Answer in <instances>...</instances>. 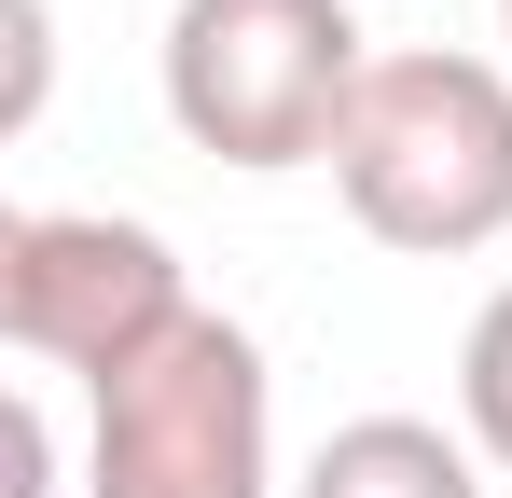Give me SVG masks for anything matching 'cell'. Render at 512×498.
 <instances>
[{"label":"cell","mask_w":512,"mask_h":498,"mask_svg":"<svg viewBox=\"0 0 512 498\" xmlns=\"http://www.w3.org/2000/svg\"><path fill=\"white\" fill-rule=\"evenodd\" d=\"M333 194L402 263L499 249L512 236V56H457V42L374 56V83L333 139Z\"/></svg>","instance_id":"1"},{"label":"cell","mask_w":512,"mask_h":498,"mask_svg":"<svg viewBox=\"0 0 512 498\" xmlns=\"http://www.w3.org/2000/svg\"><path fill=\"white\" fill-rule=\"evenodd\" d=\"M153 83L208 166L291 180V166H333L346 111L374 83V42H360V0H180L153 42Z\"/></svg>","instance_id":"2"},{"label":"cell","mask_w":512,"mask_h":498,"mask_svg":"<svg viewBox=\"0 0 512 498\" xmlns=\"http://www.w3.org/2000/svg\"><path fill=\"white\" fill-rule=\"evenodd\" d=\"M84 498H277V374L250 319H194L84 388Z\"/></svg>","instance_id":"3"},{"label":"cell","mask_w":512,"mask_h":498,"mask_svg":"<svg viewBox=\"0 0 512 498\" xmlns=\"http://www.w3.org/2000/svg\"><path fill=\"white\" fill-rule=\"evenodd\" d=\"M194 319V277L125 208H14L0 222V346L42 374H125Z\"/></svg>","instance_id":"4"},{"label":"cell","mask_w":512,"mask_h":498,"mask_svg":"<svg viewBox=\"0 0 512 498\" xmlns=\"http://www.w3.org/2000/svg\"><path fill=\"white\" fill-rule=\"evenodd\" d=\"M291 498H485V457L443 415H346Z\"/></svg>","instance_id":"5"},{"label":"cell","mask_w":512,"mask_h":498,"mask_svg":"<svg viewBox=\"0 0 512 498\" xmlns=\"http://www.w3.org/2000/svg\"><path fill=\"white\" fill-rule=\"evenodd\" d=\"M457 429H471V457L512 485V277L471 305V332H457Z\"/></svg>","instance_id":"6"},{"label":"cell","mask_w":512,"mask_h":498,"mask_svg":"<svg viewBox=\"0 0 512 498\" xmlns=\"http://www.w3.org/2000/svg\"><path fill=\"white\" fill-rule=\"evenodd\" d=\"M0 443H14V485H0V498H42V485H56V429H42L28 388H14V415H0Z\"/></svg>","instance_id":"7"},{"label":"cell","mask_w":512,"mask_h":498,"mask_svg":"<svg viewBox=\"0 0 512 498\" xmlns=\"http://www.w3.org/2000/svg\"><path fill=\"white\" fill-rule=\"evenodd\" d=\"M499 42H512V0H499Z\"/></svg>","instance_id":"8"}]
</instances>
